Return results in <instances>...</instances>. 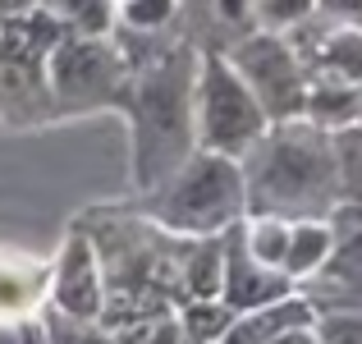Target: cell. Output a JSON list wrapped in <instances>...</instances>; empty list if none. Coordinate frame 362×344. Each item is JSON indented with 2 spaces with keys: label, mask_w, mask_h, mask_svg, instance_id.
<instances>
[{
  "label": "cell",
  "mask_w": 362,
  "mask_h": 344,
  "mask_svg": "<svg viewBox=\"0 0 362 344\" xmlns=\"http://www.w3.org/2000/svg\"><path fill=\"white\" fill-rule=\"evenodd\" d=\"M247 216L280 221H326L339 207V156L335 133L312 124L308 115L266 124V133L239 156Z\"/></svg>",
  "instance_id": "6da1fadb"
},
{
  "label": "cell",
  "mask_w": 362,
  "mask_h": 344,
  "mask_svg": "<svg viewBox=\"0 0 362 344\" xmlns=\"http://www.w3.org/2000/svg\"><path fill=\"white\" fill-rule=\"evenodd\" d=\"M193 88L197 55L188 46H175L170 55L133 69L124 106H129L133 124V184H138V193L160 188L197 151Z\"/></svg>",
  "instance_id": "7a4b0ae2"
},
{
  "label": "cell",
  "mask_w": 362,
  "mask_h": 344,
  "mask_svg": "<svg viewBox=\"0 0 362 344\" xmlns=\"http://www.w3.org/2000/svg\"><path fill=\"white\" fill-rule=\"evenodd\" d=\"M142 216H151L175 239H211L247 216L243 166L234 156L193 151L160 188L147 193Z\"/></svg>",
  "instance_id": "3957f363"
},
{
  "label": "cell",
  "mask_w": 362,
  "mask_h": 344,
  "mask_svg": "<svg viewBox=\"0 0 362 344\" xmlns=\"http://www.w3.org/2000/svg\"><path fill=\"white\" fill-rule=\"evenodd\" d=\"M64 37V28L42 5L28 14L0 18V120L9 124H42L55 115L46 55Z\"/></svg>",
  "instance_id": "277c9868"
},
{
  "label": "cell",
  "mask_w": 362,
  "mask_h": 344,
  "mask_svg": "<svg viewBox=\"0 0 362 344\" xmlns=\"http://www.w3.org/2000/svg\"><path fill=\"white\" fill-rule=\"evenodd\" d=\"M193 120H197V151H216V156H234V161L271 124L225 55H202L197 60Z\"/></svg>",
  "instance_id": "5b68a950"
},
{
  "label": "cell",
  "mask_w": 362,
  "mask_h": 344,
  "mask_svg": "<svg viewBox=\"0 0 362 344\" xmlns=\"http://www.w3.org/2000/svg\"><path fill=\"white\" fill-rule=\"evenodd\" d=\"M133 69L106 37H69L51 46L46 55V83H51V101L64 115H83L92 106H110L124 101Z\"/></svg>",
  "instance_id": "8992f818"
},
{
  "label": "cell",
  "mask_w": 362,
  "mask_h": 344,
  "mask_svg": "<svg viewBox=\"0 0 362 344\" xmlns=\"http://www.w3.org/2000/svg\"><path fill=\"white\" fill-rule=\"evenodd\" d=\"M225 60L247 83V92L257 97V106L266 110L271 124L308 115V69H303V60L293 55V46L284 37H275V33L243 37Z\"/></svg>",
  "instance_id": "52a82bcc"
},
{
  "label": "cell",
  "mask_w": 362,
  "mask_h": 344,
  "mask_svg": "<svg viewBox=\"0 0 362 344\" xmlns=\"http://www.w3.org/2000/svg\"><path fill=\"white\" fill-rule=\"evenodd\" d=\"M46 308H55L60 317H74V321H101V312H106V275H101V257L83 225L64 239L60 257L51 266Z\"/></svg>",
  "instance_id": "ba28073f"
},
{
  "label": "cell",
  "mask_w": 362,
  "mask_h": 344,
  "mask_svg": "<svg viewBox=\"0 0 362 344\" xmlns=\"http://www.w3.org/2000/svg\"><path fill=\"white\" fill-rule=\"evenodd\" d=\"M298 285L289 280L284 271L257 262L243 243V229L230 225L225 229V280H221V299L230 303L234 312H247V308H262V303H275V299H289Z\"/></svg>",
  "instance_id": "9c48e42d"
},
{
  "label": "cell",
  "mask_w": 362,
  "mask_h": 344,
  "mask_svg": "<svg viewBox=\"0 0 362 344\" xmlns=\"http://www.w3.org/2000/svg\"><path fill=\"white\" fill-rule=\"evenodd\" d=\"M317 321V308L303 289H293L289 299H275V303H262V308H247V312H234L230 331H225L221 344H271L275 336L293 326H312Z\"/></svg>",
  "instance_id": "30bf717a"
},
{
  "label": "cell",
  "mask_w": 362,
  "mask_h": 344,
  "mask_svg": "<svg viewBox=\"0 0 362 344\" xmlns=\"http://www.w3.org/2000/svg\"><path fill=\"white\" fill-rule=\"evenodd\" d=\"M46 285H51V266L33 262L23 253H0V321L42 312Z\"/></svg>",
  "instance_id": "8fae6325"
},
{
  "label": "cell",
  "mask_w": 362,
  "mask_h": 344,
  "mask_svg": "<svg viewBox=\"0 0 362 344\" xmlns=\"http://www.w3.org/2000/svg\"><path fill=\"white\" fill-rule=\"evenodd\" d=\"M221 280H225V234L188 239L184 266H179V303L221 299Z\"/></svg>",
  "instance_id": "7c38bea8"
},
{
  "label": "cell",
  "mask_w": 362,
  "mask_h": 344,
  "mask_svg": "<svg viewBox=\"0 0 362 344\" xmlns=\"http://www.w3.org/2000/svg\"><path fill=\"white\" fill-rule=\"evenodd\" d=\"M308 120L330 133L354 129L362 120V88L339 74H321L317 83H308Z\"/></svg>",
  "instance_id": "4fadbf2b"
},
{
  "label": "cell",
  "mask_w": 362,
  "mask_h": 344,
  "mask_svg": "<svg viewBox=\"0 0 362 344\" xmlns=\"http://www.w3.org/2000/svg\"><path fill=\"white\" fill-rule=\"evenodd\" d=\"M330 248H335V234H330V221H289V248H284V275L293 285L312 280V275L326 266Z\"/></svg>",
  "instance_id": "5bb4252c"
},
{
  "label": "cell",
  "mask_w": 362,
  "mask_h": 344,
  "mask_svg": "<svg viewBox=\"0 0 362 344\" xmlns=\"http://www.w3.org/2000/svg\"><path fill=\"white\" fill-rule=\"evenodd\" d=\"M230 321H234V308L225 299L179 303V336H184V344H221Z\"/></svg>",
  "instance_id": "9a60e30c"
},
{
  "label": "cell",
  "mask_w": 362,
  "mask_h": 344,
  "mask_svg": "<svg viewBox=\"0 0 362 344\" xmlns=\"http://www.w3.org/2000/svg\"><path fill=\"white\" fill-rule=\"evenodd\" d=\"M42 9L69 37H106L110 33V0H42Z\"/></svg>",
  "instance_id": "2e32d148"
},
{
  "label": "cell",
  "mask_w": 362,
  "mask_h": 344,
  "mask_svg": "<svg viewBox=\"0 0 362 344\" xmlns=\"http://www.w3.org/2000/svg\"><path fill=\"white\" fill-rule=\"evenodd\" d=\"M239 229H243V243H247V253H252L257 262H266V266H275V271H284L289 221H280V216H243Z\"/></svg>",
  "instance_id": "e0dca14e"
},
{
  "label": "cell",
  "mask_w": 362,
  "mask_h": 344,
  "mask_svg": "<svg viewBox=\"0 0 362 344\" xmlns=\"http://www.w3.org/2000/svg\"><path fill=\"white\" fill-rule=\"evenodd\" d=\"M317 64L321 74H339V79L362 88V28H344L326 46H317Z\"/></svg>",
  "instance_id": "ac0fdd59"
},
{
  "label": "cell",
  "mask_w": 362,
  "mask_h": 344,
  "mask_svg": "<svg viewBox=\"0 0 362 344\" xmlns=\"http://www.w3.org/2000/svg\"><path fill=\"white\" fill-rule=\"evenodd\" d=\"M335 156H339V188L349 202H362V129H339L335 133Z\"/></svg>",
  "instance_id": "d6986e66"
},
{
  "label": "cell",
  "mask_w": 362,
  "mask_h": 344,
  "mask_svg": "<svg viewBox=\"0 0 362 344\" xmlns=\"http://www.w3.org/2000/svg\"><path fill=\"white\" fill-rule=\"evenodd\" d=\"M312 331L317 344H362V308H321Z\"/></svg>",
  "instance_id": "ffe728a7"
},
{
  "label": "cell",
  "mask_w": 362,
  "mask_h": 344,
  "mask_svg": "<svg viewBox=\"0 0 362 344\" xmlns=\"http://www.w3.org/2000/svg\"><path fill=\"white\" fill-rule=\"evenodd\" d=\"M317 9V0H252V14L262 18L271 33H280V28H293L303 23V18Z\"/></svg>",
  "instance_id": "44dd1931"
},
{
  "label": "cell",
  "mask_w": 362,
  "mask_h": 344,
  "mask_svg": "<svg viewBox=\"0 0 362 344\" xmlns=\"http://www.w3.org/2000/svg\"><path fill=\"white\" fill-rule=\"evenodd\" d=\"M0 344H51L42 312H28V317H9L0 321Z\"/></svg>",
  "instance_id": "7402d4cb"
},
{
  "label": "cell",
  "mask_w": 362,
  "mask_h": 344,
  "mask_svg": "<svg viewBox=\"0 0 362 344\" xmlns=\"http://www.w3.org/2000/svg\"><path fill=\"white\" fill-rule=\"evenodd\" d=\"M175 14V0H124V18L133 28H160Z\"/></svg>",
  "instance_id": "603a6c76"
},
{
  "label": "cell",
  "mask_w": 362,
  "mask_h": 344,
  "mask_svg": "<svg viewBox=\"0 0 362 344\" xmlns=\"http://www.w3.org/2000/svg\"><path fill=\"white\" fill-rule=\"evenodd\" d=\"M317 9H326L330 18H339L349 28H362V0H317Z\"/></svg>",
  "instance_id": "cb8c5ba5"
},
{
  "label": "cell",
  "mask_w": 362,
  "mask_h": 344,
  "mask_svg": "<svg viewBox=\"0 0 362 344\" xmlns=\"http://www.w3.org/2000/svg\"><path fill=\"white\" fill-rule=\"evenodd\" d=\"M271 344H317V331L312 326H293V331H284V336H275Z\"/></svg>",
  "instance_id": "d4e9b609"
},
{
  "label": "cell",
  "mask_w": 362,
  "mask_h": 344,
  "mask_svg": "<svg viewBox=\"0 0 362 344\" xmlns=\"http://www.w3.org/2000/svg\"><path fill=\"white\" fill-rule=\"evenodd\" d=\"M42 0H0V18H9V14H28V9H37Z\"/></svg>",
  "instance_id": "484cf974"
}]
</instances>
